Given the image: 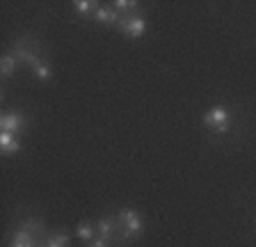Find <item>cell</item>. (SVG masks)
<instances>
[{
	"label": "cell",
	"instance_id": "3",
	"mask_svg": "<svg viewBox=\"0 0 256 247\" xmlns=\"http://www.w3.org/2000/svg\"><path fill=\"white\" fill-rule=\"evenodd\" d=\"M204 126L208 130H213V133H226L231 126V114L226 108L222 106H215L210 108L206 114H204Z\"/></svg>",
	"mask_w": 256,
	"mask_h": 247
},
{
	"label": "cell",
	"instance_id": "8",
	"mask_svg": "<svg viewBox=\"0 0 256 247\" xmlns=\"http://www.w3.org/2000/svg\"><path fill=\"white\" fill-rule=\"evenodd\" d=\"M0 149L5 156H14L21 151V142L16 140L14 133H5V130H0Z\"/></svg>",
	"mask_w": 256,
	"mask_h": 247
},
{
	"label": "cell",
	"instance_id": "6",
	"mask_svg": "<svg viewBox=\"0 0 256 247\" xmlns=\"http://www.w3.org/2000/svg\"><path fill=\"white\" fill-rule=\"evenodd\" d=\"M26 126V117L21 112H16V110H10V112H2L0 114V130H5V133H18V130Z\"/></svg>",
	"mask_w": 256,
	"mask_h": 247
},
{
	"label": "cell",
	"instance_id": "2",
	"mask_svg": "<svg viewBox=\"0 0 256 247\" xmlns=\"http://www.w3.org/2000/svg\"><path fill=\"white\" fill-rule=\"evenodd\" d=\"M117 236L122 240H130V238H138L142 234V218L138 215V210L133 208H122L117 213Z\"/></svg>",
	"mask_w": 256,
	"mask_h": 247
},
{
	"label": "cell",
	"instance_id": "5",
	"mask_svg": "<svg viewBox=\"0 0 256 247\" xmlns=\"http://www.w3.org/2000/svg\"><path fill=\"white\" fill-rule=\"evenodd\" d=\"M119 30L130 39H140L146 32V21H144L140 14H128V16L119 18Z\"/></svg>",
	"mask_w": 256,
	"mask_h": 247
},
{
	"label": "cell",
	"instance_id": "11",
	"mask_svg": "<svg viewBox=\"0 0 256 247\" xmlns=\"http://www.w3.org/2000/svg\"><path fill=\"white\" fill-rule=\"evenodd\" d=\"M32 69V74L37 76L39 80H50V76H53V71H50V64H48V60L44 58V60H39L34 66H30Z\"/></svg>",
	"mask_w": 256,
	"mask_h": 247
},
{
	"label": "cell",
	"instance_id": "13",
	"mask_svg": "<svg viewBox=\"0 0 256 247\" xmlns=\"http://www.w3.org/2000/svg\"><path fill=\"white\" fill-rule=\"evenodd\" d=\"M94 234H96V226L92 222H80L76 226V236H80L82 240H94Z\"/></svg>",
	"mask_w": 256,
	"mask_h": 247
},
{
	"label": "cell",
	"instance_id": "10",
	"mask_svg": "<svg viewBox=\"0 0 256 247\" xmlns=\"http://www.w3.org/2000/svg\"><path fill=\"white\" fill-rule=\"evenodd\" d=\"M16 66H18V58H16L14 53H7L5 58L0 60V74L5 76H14V71H16Z\"/></svg>",
	"mask_w": 256,
	"mask_h": 247
},
{
	"label": "cell",
	"instance_id": "1",
	"mask_svg": "<svg viewBox=\"0 0 256 247\" xmlns=\"http://www.w3.org/2000/svg\"><path fill=\"white\" fill-rule=\"evenodd\" d=\"M46 236H44V226L39 220H28L14 231L10 240V247H44Z\"/></svg>",
	"mask_w": 256,
	"mask_h": 247
},
{
	"label": "cell",
	"instance_id": "9",
	"mask_svg": "<svg viewBox=\"0 0 256 247\" xmlns=\"http://www.w3.org/2000/svg\"><path fill=\"white\" fill-rule=\"evenodd\" d=\"M94 18L98 23H101V26H112V23H119V12L114 10V7H98V10H96V14H94Z\"/></svg>",
	"mask_w": 256,
	"mask_h": 247
},
{
	"label": "cell",
	"instance_id": "12",
	"mask_svg": "<svg viewBox=\"0 0 256 247\" xmlns=\"http://www.w3.org/2000/svg\"><path fill=\"white\" fill-rule=\"evenodd\" d=\"M74 10L78 12V14H82V16H94L96 10H98V5H96L94 0H76L74 2Z\"/></svg>",
	"mask_w": 256,
	"mask_h": 247
},
{
	"label": "cell",
	"instance_id": "7",
	"mask_svg": "<svg viewBox=\"0 0 256 247\" xmlns=\"http://www.w3.org/2000/svg\"><path fill=\"white\" fill-rule=\"evenodd\" d=\"M96 234L98 238L110 242L112 238H117L119 229H117V218H101V220L96 222Z\"/></svg>",
	"mask_w": 256,
	"mask_h": 247
},
{
	"label": "cell",
	"instance_id": "14",
	"mask_svg": "<svg viewBox=\"0 0 256 247\" xmlns=\"http://www.w3.org/2000/svg\"><path fill=\"white\" fill-rule=\"evenodd\" d=\"M71 238L69 234H55V236H48L46 242H44V247H69Z\"/></svg>",
	"mask_w": 256,
	"mask_h": 247
},
{
	"label": "cell",
	"instance_id": "4",
	"mask_svg": "<svg viewBox=\"0 0 256 247\" xmlns=\"http://www.w3.org/2000/svg\"><path fill=\"white\" fill-rule=\"evenodd\" d=\"M12 53L18 58V62H26V64L34 66L42 58V48H39L37 44H28V39H21V42H16L12 46Z\"/></svg>",
	"mask_w": 256,
	"mask_h": 247
},
{
	"label": "cell",
	"instance_id": "15",
	"mask_svg": "<svg viewBox=\"0 0 256 247\" xmlns=\"http://www.w3.org/2000/svg\"><path fill=\"white\" fill-rule=\"evenodd\" d=\"M112 7H114L119 14L128 16V14H133V10L138 7V2H135V0H114V2H112Z\"/></svg>",
	"mask_w": 256,
	"mask_h": 247
},
{
	"label": "cell",
	"instance_id": "16",
	"mask_svg": "<svg viewBox=\"0 0 256 247\" xmlns=\"http://www.w3.org/2000/svg\"><path fill=\"white\" fill-rule=\"evenodd\" d=\"M90 247H110V245H108V240H103V238H96V240L90 242Z\"/></svg>",
	"mask_w": 256,
	"mask_h": 247
}]
</instances>
